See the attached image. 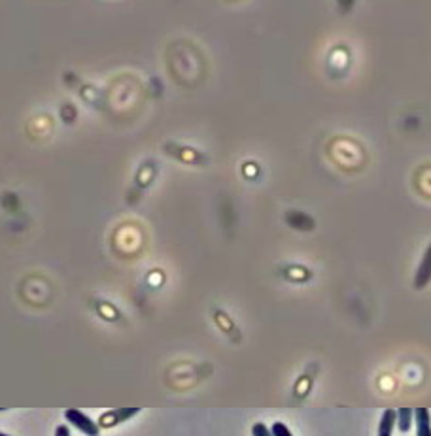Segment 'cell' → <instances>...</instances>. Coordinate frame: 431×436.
<instances>
[{
	"instance_id": "obj_6",
	"label": "cell",
	"mask_w": 431,
	"mask_h": 436,
	"mask_svg": "<svg viewBox=\"0 0 431 436\" xmlns=\"http://www.w3.org/2000/svg\"><path fill=\"white\" fill-rule=\"evenodd\" d=\"M412 423H415V410L407 408V406L399 408L397 410V425H395L399 428V433H408L412 428Z\"/></svg>"
},
{
	"instance_id": "obj_5",
	"label": "cell",
	"mask_w": 431,
	"mask_h": 436,
	"mask_svg": "<svg viewBox=\"0 0 431 436\" xmlns=\"http://www.w3.org/2000/svg\"><path fill=\"white\" fill-rule=\"evenodd\" d=\"M395 425H397V410L388 408L382 412V418L378 423V436H392Z\"/></svg>"
},
{
	"instance_id": "obj_4",
	"label": "cell",
	"mask_w": 431,
	"mask_h": 436,
	"mask_svg": "<svg viewBox=\"0 0 431 436\" xmlns=\"http://www.w3.org/2000/svg\"><path fill=\"white\" fill-rule=\"evenodd\" d=\"M415 425L416 436H431V413L428 408H416Z\"/></svg>"
},
{
	"instance_id": "obj_9",
	"label": "cell",
	"mask_w": 431,
	"mask_h": 436,
	"mask_svg": "<svg viewBox=\"0 0 431 436\" xmlns=\"http://www.w3.org/2000/svg\"><path fill=\"white\" fill-rule=\"evenodd\" d=\"M56 436H71V428L69 425H59L56 428Z\"/></svg>"
},
{
	"instance_id": "obj_10",
	"label": "cell",
	"mask_w": 431,
	"mask_h": 436,
	"mask_svg": "<svg viewBox=\"0 0 431 436\" xmlns=\"http://www.w3.org/2000/svg\"><path fill=\"white\" fill-rule=\"evenodd\" d=\"M0 436H10V435H6V433H2V435H0Z\"/></svg>"
},
{
	"instance_id": "obj_8",
	"label": "cell",
	"mask_w": 431,
	"mask_h": 436,
	"mask_svg": "<svg viewBox=\"0 0 431 436\" xmlns=\"http://www.w3.org/2000/svg\"><path fill=\"white\" fill-rule=\"evenodd\" d=\"M251 436H275V435H273V431L267 427L265 423H256V425L251 427Z\"/></svg>"
},
{
	"instance_id": "obj_7",
	"label": "cell",
	"mask_w": 431,
	"mask_h": 436,
	"mask_svg": "<svg viewBox=\"0 0 431 436\" xmlns=\"http://www.w3.org/2000/svg\"><path fill=\"white\" fill-rule=\"evenodd\" d=\"M271 431H273V435L275 436H293L291 435L290 428L286 427L282 421H275V423H273V427H271Z\"/></svg>"
},
{
	"instance_id": "obj_2",
	"label": "cell",
	"mask_w": 431,
	"mask_h": 436,
	"mask_svg": "<svg viewBox=\"0 0 431 436\" xmlns=\"http://www.w3.org/2000/svg\"><path fill=\"white\" fill-rule=\"evenodd\" d=\"M136 413H140V408H114V410H108V412L101 413V418H99V427L110 428L114 427V425L123 423V421H129L131 418H134Z\"/></svg>"
},
{
	"instance_id": "obj_1",
	"label": "cell",
	"mask_w": 431,
	"mask_h": 436,
	"mask_svg": "<svg viewBox=\"0 0 431 436\" xmlns=\"http://www.w3.org/2000/svg\"><path fill=\"white\" fill-rule=\"evenodd\" d=\"M64 420L71 423L72 427H76L86 436H99L101 435V427L99 423H95L87 413H84L82 410H76V408H69L64 410Z\"/></svg>"
},
{
	"instance_id": "obj_3",
	"label": "cell",
	"mask_w": 431,
	"mask_h": 436,
	"mask_svg": "<svg viewBox=\"0 0 431 436\" xmlns=\"http://www.w3.org/2000/svg\"><path fill=\"white\" fill-rule=\"evenodd\" d=\"M431 281V244L426 249L422 261H420V266L416 270L415 276V287L423 289Z\"/></svg>"
}]
</instances>
